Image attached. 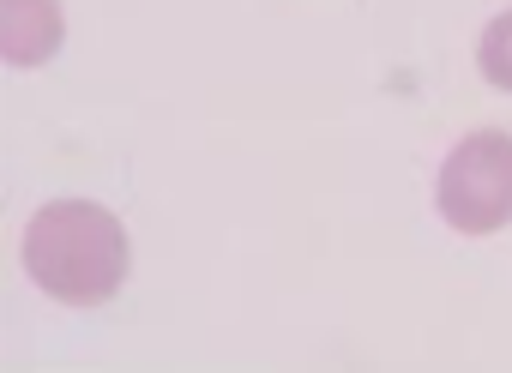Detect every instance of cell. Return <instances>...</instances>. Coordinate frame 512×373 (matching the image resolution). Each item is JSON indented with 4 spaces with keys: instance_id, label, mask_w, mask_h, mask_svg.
<instances>
[{
    "instance_id": "3957f363",
    "label": "cell",
    "mask_w": 512,
    "mask_h": 373,
    "mask_svg": "<svg viewBox=\"0 0 512 373\" xmlns=\"http://www.w3.org/2000/svg\"><path fill=\"white\" fill-rule=\"evenodd\" d=\"M61 0H0V55L13 67H43L61 55Z\"/></svg>"
},
{
    "instance_id": "6da1fadb",
    "label": "cell",
    "mask_w": 512,
    "mask_h": 373,
    "mask_svg": "<svg viewBox=\"0 0 512 373\" xmlns=\"http://www.w3.org/2000/svg\"><path fill=\"white\" fill-rule=\"evenodd\" d=\"M127 229L97 199H55L25 223V271L49 301L103 307L127 283Z\"/></svg>"
},
{
    "instance_id": "7a4b0ae2",
    "label": "cell",
    "mask_w": 512,
    "mask_h": 373,
    "mask_svg": "<svg viewBox=\"0 0 512 373\" xmlns=\"http://www.w3.org/2000/svg\"><path fill=\"white\" fill-rule=\"evenodd\" d=\"M434 205L458 235H494L512 223V133H464L440 163Z\"/></svg>"
},
{
    "instance_id": "277c9868",
    "label": "cell",
    "mask_w": 512,
    "mask_h": 373,
    "mask_svg": "<svg viewBox=\"0 0 512 373\" xmlns=\"http://www.w3.org/2000/svg\"><path fill=\"white\" fill-rule=\"evenodd\" d=\"M476 67H482V79H488L494 91H512V13L488 19V31H482V43H476Z\"/></svg>"
}]
</instances>
